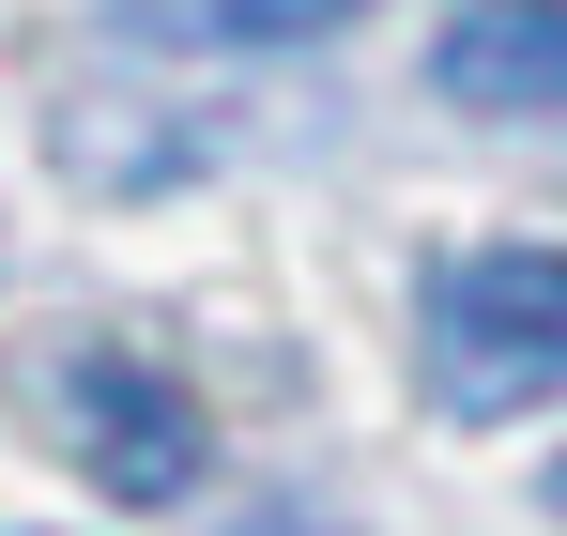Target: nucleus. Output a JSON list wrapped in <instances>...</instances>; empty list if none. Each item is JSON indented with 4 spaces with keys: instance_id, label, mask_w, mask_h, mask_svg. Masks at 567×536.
Masks as SVG:
<instances>
[{
    "instance_id": "obj_1",
    "label": "nucleus",
    "mask_w": 567,
    "mask_h": 536,
    "mask_svg": "<svg viewBox=\"0 0 567 536\" xmlns=\"http://www.w3.org/2000/svg\"><path fill=\"white\" fill-rule=\"evenodd\" d=\"M414 353H430L445 414L567 399V246H475V261H445L430 307H414Z\"/></svg>"
},
{
    "instance_id": "obj_2",
    "label": "nucleus",
    "mask_w": 567,
    "mask_h": 536,
    "mask_svg": "<svg viewBox=\"0 0 567 536\" xmlns=\"http://www.w3.org/2000/svg\"><path fill=\"white\" fill-rule=\"evenodd\" d=\"M47 430H62V460L93 475L107 506H185L199 491V414L185 383L154 353H123V338H93V353L47 368Z\"/></svg>"
},
{
    "instance_id": "obj_3",
    "label": "nucleus",
    "mask_w": 567,
    "mask_h": 536,
    "mask_svg": "<svg viewBox=\"0 0 567 536\" xmlns=\"http://www.w3.org/2000/svg\"><path fill=\"white\" fill-rule=\"evenodd\" d=\"M430 92L475 123H567V0H461L430 47Z\"/></svg>"
},
{
    "instance_id": "obj_4",
    "label": "nucleus",
    "mask_w": 567,
    "mask_h": 536,
    "mask_svg": "<svg viewBox=\"0 0 567 536\" xmlns=\"http://www.w3.org/2000/svg\"><path fill=\"white\" fill-rule=\"evenodd\" d=\"M107 47H138V62H277V47H322V31H353L369 0H93Z\"/></svg>"
}]
</instances>
